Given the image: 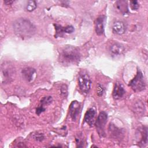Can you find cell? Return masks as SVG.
I'll use <instances>...</instances> for the list:
<instances>
[{"label": "cell", "mask_w": 148, "mask_h": 148, "mask_svg": "<svg viewBox=\"0 0 148 148\" xmlns=\"http://www.w3.org/2000/svg\"><path fill=\"white\" fill-rule=\"evenodd\" d=\"M13 26L14 33L23 39L31 38L36 31L35 26L29 20L24 18L17 19Z\"/></svg>", "instance_id": "6da1fadb"}, {"label": "cell", "mask_w": 148, "mask_h": 148, "mask_svg": "<svg viewBox=\"0 0 148 148\" xmlns=\"http://www.w3.org/2000/svg\"><path fill=\"white\" fill-rule=\"evenodd\" d=\"M60 56L61 61L65 63L72 64L77 62L80 60V54L76 47L67 46L61 49Z\"/></svg>", "instance_id": "7a4b0ae2"}, {"label": "cell", "mask_w": 148, "mask_h": 148, "mask_svg": "<svg viewBox=\"0 0 148 148\" xmlns=\"http://www.w3.org/2000/svg\"><path fill=\"white\" fill-rule=\"evenodd\" d=\"M129 86L135 92H140L145 90L146 83L143 73L140 71L138 70L136 76L130 81Z\"/></svg>", "instance_id": "3957f363"}, {"label": "cell", "mask_w": 148, "mask_h": 148, "mask_svg": "<svg viewBox=\"0 0 148 148\" xmlns=\"http://www.w3.org/2000/svg\"><path fill=\"white\" fill-rule=\"evenodd\" d=\"M78 84L81 91L85 93H88L91 88V82L88 75L83 72L80 73L78 77Z\"/></svg>", "instance_id": "277c9868"}, {"label": "cell", "mask_w": 148, "mask_h": 148, "mask_svg": "<svg viewBox=\"0 0 148 148\" xmlns=\"http://www.w3.org/2000/svg\"><path fill=\"white\" fill-rule=\"evenodd\" d=\"M108 120V114L102 111L99 114L97 120L95 122V125L97 128V130L99 135L103 136L105 135L104 128L105 127V124L107 122Z\"/></svg>", "instance_id": "5b68a950"}, {"label": "cell", "mask_w": 148, "mask_h": 148, "mask_svg": "<svg viewBox=\"0 0 148 148\" xmlns=\"http://www.w3.org/2000/svg\"><path fill=\"white\" fill-rule=\"evenodd\" d=\"M80 110V104L77 101L72 102L69 106V114L71 118L75 120L78 116Z\"/></svg>", "instance_id": "8992f818"}, {"label": "cell", "mask_w": 148, "mask_h": 148, "mask_svg": "<svg viewBox=\"0 0 148 148\" xmlns=\"http://www.w3.org/2000/svg\"><path fill=\"white\" fill-rule=\"evenodd\" d=\"M125 92V91L123 86V85L121 84V83L117 82L116 83L113 90V97L114 99H118L123 97Z\"/></svg>", "instance_id": "52a82bcc"}, {"label": "cell", "mask_w": 148, "mask_h": 148, "mask_svg": "<svg viewBox=\"0 0 148 148\" xmlns=\"http://www.w3.org/2000/svg\"><path fill=\"white\" fill-rule=\"evenodd\" d=\"M106 17L104 16L98 17L95 22V32L98 35H102L104 32V21Z\"/></svg>", "instance_id": "ba28073f"}, {"label": "cell", "mask_w": 148, "mask_h": 148, "mask_svg": "<svg viewBox=\"0 0 148 148\" xmlns=\"http://www.w3.org/2000/svg\"><path fill=\"white\" fill-rule=\"evenodd\" d=\"M95 110L94 108H90L86 113L84 116V121L90 125L92 126L95 124Z\"/></svg>", "instance_id": "9c48e42d"}, {"label": "cell", "mask_w": 148, "mask_h": 148, "mask_svg": "<svg viewBox=\"0 0 148 148\" xmlns=\"http://www.w3.org/2000/svg\"><path fill=\"white\" fill-rule=\"evenodd\" d=\"M113 31L114 33L119 35L124 34L125 31V26L122 21H117L113 23L112 27Z\"/></svg>", "instance_id": "30bf717a"}, {"label": "cell", "mask_w": 148, "mask_h": 148, "mask_svg": "<svg viewBox=\"0 0 148 148\" xmlns=\"http://www.w3.org/2000/svg\"><path fill=\"white\" fill-rule=\"evenodd\" d=\"M35 69L32 68H25L22 71V75L23 77L28 82H31L35 74Z\"/></svg>", "instance_id": "8fae6325"}, {"label": "cell", "mask_w": 148, "mask_h": 148, "mask_svg": "<svg viewBox=\"0 0 148 148\" xmlns=\"http://www.w3.org/2000/svg\"><path fill=\"white\" fill-rule=\"evenodd\" d=\"M110 51L114 55H120L124 51V48L120 44L114 43L110 46Z\"/></svg>", "instance_id": "7c38bea8"}, {"label": "cell", "mask_w": 148, "mask_h": 148, "mask_svg": "<svg viewBox=\"0 0 148 148\" xmlns=\"http://www.w3.org/2000/svg\"><path fill=\"white\" fill-rule=\"evenodd\" d=\"M139 134L140 135V139L139 141V143L142 146L146 145L147 142V131L146 127H142L139 130Z\"/></svg>", "instance_id": "4fadbf2b"}, {"label": "cell", "mask_w": 148, "mask_h": 148, "mask_svg": "<svg viewBox=\"0 0 148 148\" xmlns=\"http://www.w3.org/2000/svg\"><path fill=\"white\" fill-rule=\"evenodd\" d=\"M117 8L123 13H125L128 12V7L127 2L124 1H119L116 2Z\"/></svg>", "instance_id": "5bb4252c"}, {"label": "cell", "mask_w": 148, "mask_h": 148, "mask_svg": "<svg viewBox=\"0 0 148 148\" xmlns=\"http://www.w3.org/2000/svg\"><path fill=\"white\" fill-rule=\"evenodd\" d=\"M52 101H53V98L51 97L50 96L45 97L40 101V106H42L44 107V106L48 105L51 103Z\"/></svg>", "instance_id": "9a60e30c"}, {"label": "cell", "mask_w": 148, "mask_h": 148, "mask_svg": "<svg viewBox=\"0 0 148 148\" xmlns=\"http://www.w3.org/2000/svg\"><path fill=\"white\" fill-rule=\"evenodd\" d=\"M36 8V3L34 1H29L27 3L26 9L28 12H32Z\"/></svg>", "instance_id": "2e32d148"}, {"label": "cell", "mask_w": 148, "mask_h": 148, "mask_svg": "<svg viewBox=\"0 0 148 148\" xmlns=\"http://www.w3.org/2000/svg\"><path fill=\"white\" fill-rule=\"evenodd\" d=\"M104 92V88L103 87V86L98 83L97 84V94L98 95V96L99 97H101L102 96Z\"/></svg>", "instance_id": "e0dca14e"}, {"label": "cell", "mask_w": 148, "mask_h": 148, "mask_svg": "<svg viewBox=\"0 0 148 148\" xmlns=\"http://www.w3.org/2000/svg\"><path fill=\"white\" fill-rule=\"evenodd\" d=\"M130 6L132 10H136L138 9L139 7V5L138 3V2L136 1H130Z\"/></svg>", "instance_id": "ac0fdd59"}, {"label": "cell", "mask_w": 148, "mask_h": 148, "mask_svg": "<svg viewBox=\"0 0 148 148\" xmlns=\"http://www.w3.org/2000/svg\"><path fill=\"white\" fill-rule=\"evenodd\" d=\"M65 33L66 34H71L74 31V28L72 25H68L67 27H64Z\"/></svg>", "instance_id": "d6986e66"}, {"label": "cell", "mask_w": 148, "mask_h": 148, "mask_svg": "<svg viewBox=\"0 0 148 148\" xmlns=\"http://www.w3.org/2000/svg\"><path fill=\"white\" fill-rule=\"evenodd\" d=\"M45 110H46V109H45L43 106L40 105V106H39L36 108V113L37 114L39 115L41 113H42V112H43L44 111H45Z\"/></svg>", "instance_id": "ffe728a7"}, {"label": "cell", "mask_w": 148, "mask_h": 148, "mask_svg": "<svg viewBox=\"0 0 148 148\" xmlns=\"http://www.w3.org/2000/svg\"><path fill=\"white\" fill-rule=\"evenodd\" d=\"M34 138L36 140H38V141H41L44 138V136H43V135L42 134H36L34 136Z\"/></svg>", "instance_id": "44dd1931"}, {"label": "cell", "mask_w": 148, "mask_h": 148, "mask_svg": "<svg viewBox=\"0 0 148 148\" xmlns=\"http://www.w3.org/2000/svg\"><path fill=\"white\" fill-rule=\"evenodd\" d=\"M14 1H4V3H5V4H6V5H10L11 3H12Z\"/></svg>", "instance_id": "7402d4cb"}]
</instances>
